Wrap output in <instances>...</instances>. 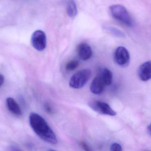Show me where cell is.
I'll use <instances>...</instances> for the list:
<instances>
[{
  "instance_id": "6da1fadb",
  "label": "cell",
  "mask_w": 151,
  "mask_h": 151,
  "mask_svg": "<svg viewBox=\"0 0 151 151\" xmlns=\"http://www.w3.org/2000/svg\"><path fill=\"white\" fill-rule=\"evenodd\" d=\"M29 120L31 127L41 139L50 144H57L58 140L54 132L41 116L32 113Z\"/></svg>"
},
{
  "instance_id": "7a4b0ae2",
  "label": "cell",
  "mask_w": 151,
  "mask_h": 151,
  "mask_svg": "<svg viewBox=\"0 0 151 151\" xmlns=\"http://www.w3.org/2000/svg\"><path fill=\"white\" fill-rule=\"evenodd\" d=\"M111 14L117 21L126 26H133V21L125 7L121 5H114L109 7Z\"/></svg>"
},
{
  "instance_id": "3957f363",
  "label": "cell",
  "mask_w": 151,
  "mask_h": 151,
  "mask_svg": "<svg viewBox=\"0 0 151 151\" xmlns=\"http://www.w3.org/2000/svg\"><path fill=\"white\" fill-rule=\"evenodd\" d=\"M91 71L88 69H84L77 72L70 78L69 86L73 89H80L83 87L90 79Z\"/></svg>"
},
{
  "instance_id": "277c9868",
  "label": "cell",
  "mask_w": 151,
  "mask_h": 151,
  "mask_svg": "<svg viewBox=\"0 0 151 151\" xmlns=\"http://www.w3.org/2000/svg\"><path fill=\"white\" fill-rule=\"evenodd\" d=\"M89 106L93 110L99 114L111 116L116 115V112L106 102L99 101H93L89 103Z\"/></svg>"
},
{
  "instance_id": "5b68a950",
  "label": "cell",
  "mask_w": 151,
  "mask_h": 151,
  "mask_svg": "<svg viewBox=\"0 0 151 151\" xmlns=\"http://www.w3.org/2000/svg\"><path fill=\"white\" fill-rule=\"evenodd\" d=\"M31 44L33 47L38 51H42L46 48L47 38L45 33L40 30L33 32L31 37Z\"/></svg>"
},
{
  "instance_id": "8992f818",
  "label": "cell",
  "mask_w": 151,
  "mask_h": 151,
  "mask_svg": "<svg viewBox=\"0 0 151 151\" xmlns=\"http://www.w3.org/2000/svg\"><path fill=\"white\" fill-rule=\"evenodd\" d=\"M130 58L129 51L124 47H118L114 54L116 63L121 67H127L129 63Z\"/></svg>"
},
{
  "instance_id": "52a82bcc",
  "label": "cell",
  "mask_w": 151,
  "mask_h": 151,
  "mask_svg": "<svg viewBox=\"0 0 151 151\" xmlns=\"http://www.w3.org/2000/svg\"><path fill=\"white\" fill-rule=\"evenodd\" d=\"M138 76L140 80L146 82L151 79V63L150 61L146 62L139 66Z\"/></svg>"
},
{
  "instance_id": "ba28073f",
  "label": "cell",
  "mask_w": 151,
  "mask_h": 151,
  "mask_svg": "<svg viewBox=\"0 0 151 151\" xmlns=\"http://www.w3.org/2000/svg\"><path fill=\"white\" fill-rule=\"evenodd\" d=\"M77 52L79 58L83 60H87L92 56L91 47L86 43H82L79 44L78 47Z\"/></svg>"
},
{
  "instance_id": "9c48e42d",
  "label": "cell",
  "mask_w": 151,
  "mask_h": 151,
  "mask_svg": "<svg viewBox=\"0 0 151 151\" xmlns=\"http://www.w3.org/2000/svg\"><path fill=\"white\" fill-rule=\"evenodd\" d=\"M105 86L103 80L99 75H98L93 80L90 86V90L93 94H99L103 92Z\"/></svg>"
},
{
  "instance_id": "30bf717a",
  "label": "cell",
  "mask_w": 151,
  "mask_h": 151,
  "mask_svg": "<svg viewBox=\"0 0 151 151\" xmlns=\"http://www.w3.org/2000/svg\"><path fill=\"white\" fill-rule=\"evenodd\" d=\"M6 105L9 110L14 114L17 116H21L22 114L20 106L13 98L9 97L6 99Z\"/></svg>"
},
{
  "instance_id": "8fae6325",
  "label": "cell",
  "mask_w": 151,
  "mask_h": 151,
  "mask_svg": "<svg viewBox=\"0 0 151 151\" xmlns=\"http://www.w3.org/2000/svg\"><path fill=\"white\" fill-rule=\"evenodd\" d=\"M99 75L103 80L106 86L111 84L113 80V74L111 70L107 68H104L101 70Z\"/></svg>"
},
{
  "instance_id": "7c38bea8",
  "label": "cell",
  "mask_w": 151,
  "mask_h": 151,
  "mask_svg": "<svg viewBox=\"0 0 151 151\" xmlns=\"http://www.w3.org/2000/svg\"><path fill=\"white\" fill-rule=\"evenodd\" d=\"M66 9L67 14L69 17L71 18H74L77 15V7L76 2L74 1H68Z\"/></svg>"
},
{
  "instance_id": "4fadbf2b",
  "label": "cell",
  "mask_w": 151,
  "mask_h": 151,
  "mask_svg": "<svg viewBox=\"0 0 151 151\" xmlns=\"http://www.w3.org/2000/svg\"><path fill=\"white\" fill-rule=\"evenodd\" d=\"M105 29L109 32H110L113 35H114L115 36H116V37L122 38L125 37V35L124 32L121 31L120 30L116 29V28L113 27V26H106L105 27Z\"/></svg>"
},
{
  "instance_id": "5bb4252c",
  "label": "cell",
  "mask_w": 151,
  "mask_h": 151,
  "mask_svg": "<svg viewBox=\"0 0 151 151\" xmlns=\"http://www.w3.org/2000/svg\"><path fill=\"white\" fill-rule=\"evenodd\" d=\"M79 65V62L76 60H72L67 63L66 65V70L72 71L77 68Z\"/></svg>"
},
{
  "instance_id": "9a60e30c",
  "label": "cell",
  "mask_w": 151,
  "mask_h": 151,
  "mask_svg": "<svg viewBox=\"0 0 151 151\" xmlns=\"http://www.w3.org/2000/svg\"><path fill=\"white\" fill-rule=\"evenodd\" d=\"M122 150L121 145L117 143H113L110 147V151H122Z\"/></svg>"
},
{
  "instance_id": "2e32d148",
  "label": "cell",
  "mask_w": 151,
  "mask_h": 151,
  "mask_svg": "<svg viewBox=\"0 0 151 151\" xmlns=\"http://www.w3.org/2000/svg\"><path fill=\"white\" fill-rule=\"evenodd\" d=\"M80 145H81V147L82 148L84 149L85 151H93L92 150L91 148L88 145L86 144L85 142H81L80 143Z\"/></svg>"
},
{
  "instance_id": "e0dca14e",
  "label": "cell",
  "mask_w": 151,
  "mask_h": 151,
  "mask_svg": "<svg viewBox=\"0 0 151 151\" xmlns=\"http://www.w3.org/2000/svg\"><path fill=\"white\" fill-rule=\"evenodd\" d=\"M44 107H45V110L47 113H49V114H52V109L51 106L48 103H46Z\"/></svg>"
},
{
  "instance_id": "ac0fdd59",
  "label": "cell",
  "mask_w": 151,
  "mask_h": 151,
  "mask_svg": "<svg viewBox=\"0 0 151 151\" xmlns=\"http://www.w3.org/2000/svg\"><path fill=\"white\" fill-rule=\"evenodd\" d=\"M9 149L10 151H23L19 147L14 145L10 146L9 147Z\"/></svg>"
},
{
  "instance_id": "d6986e66",
  "label": "cell",
  "mask_w": 151,
  "mask_h": 151,
  "mask_svg": "<svg viewBox=\"0 0 151 151\" xmlns=\"http://www.w3.org/2000/svg\"><path fill=\"white\" fill-rule=\"evenodd\" d=\"M4 81H5V78L4 76L2 74H0V87L2 86V85L4 83Z\"/></svg>"
},
{
  "instance_id": "ffe728a7",
  "label": "cell",
  "mask_w": 151,
  "mask_h": 151,
  "mask_svg": "<svg viewBox=\"0 0 151 151\" xmlns=\"http://www.w3.org/2000/svg\"><path fill=\"white\" fill-rule=\"evenodd\" d=\"M55 151V150H49V151Z\"/></svg>"
}]
</instances>
